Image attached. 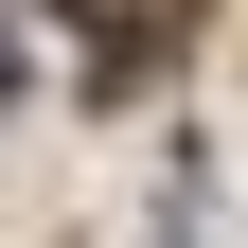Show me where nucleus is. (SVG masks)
I'll use <instances>...</instances> for the list:
<instances>
[{"mask_svg":"<svg viewBox=\"0 0 248 248\" xmlns=\"http://www.w3.org/2000/svg\"><path fill=\"white\" fill-rule=\"evenodd\" d=\"M71 36H89V71H107V89H142V71L195 53V0H71Z\"/></svg>","mask_w":248,"mask_h":248,"instance_id":"1","label":"nucleus"}]
</instances>
